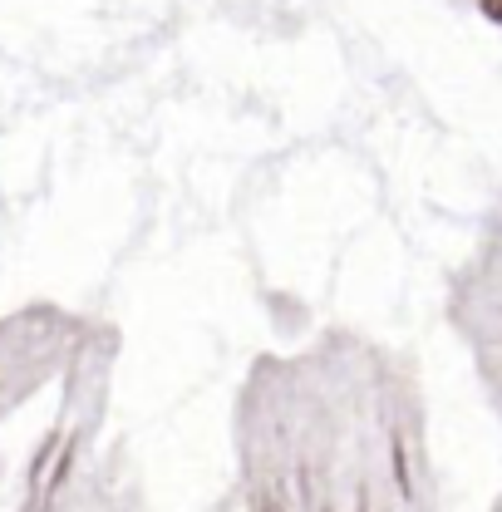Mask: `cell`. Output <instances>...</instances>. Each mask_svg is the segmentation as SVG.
<instances>
[{
  "mask_svg": "<svg viewBox=\"0 0 502 512\" xmlns=\"http://www.w3.org/2000/svg\"><path fill=\"white\" fill-rule=\"evenodd\" d=\"M483 15H488V20H502V0H483Z\"/></svg>",
  "mask_w": 502,
  "mask_h": 512,
  "instance_id": "1",
  "label": "cell"
}]
</instances>
